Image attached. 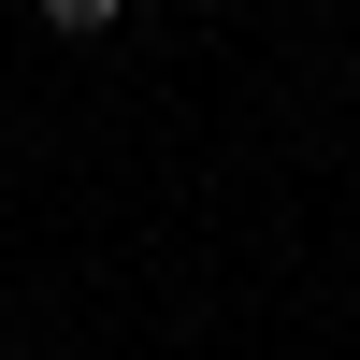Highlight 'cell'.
Returning a JSON list of instances; mask_svg holds the SVG:
<instances>
[{
  "label": "cell",
  "instance_id": "1",
  "mask_svg": "<svg viewBox=\"0 0 360 360\" xmlns=\"http://www.w3.org/2000/svg\"><path fill=\"white\" fill-rule=\"evenodd\" d=\"M29 15H44V29H72V44H101V29L130 15V0H29Z\"/></svg>",
  "mask_w": 360,
  "mask_h": 360
}]
</instances>
